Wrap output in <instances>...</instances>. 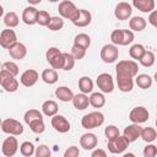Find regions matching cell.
Masks as SVG:
<instances>
[{"label":"cell","mask_w":157,"mask_h":157,"mask_svg":"<svg viewBox=\"0 0 157 157\" xmlns=\"http://www.w3.org/2000/svg\"><path fill=\"white\" fill-rule=\"evenodd\" d=\"M58 11H59L60 17L67 18V20H70L71 22H74V21L77 18V16H78L80 9H77L76 5H75L72 1H70V0H64V1L59 2Z\"/></svg>","instance_id":"1"},{"label":"cell","mask_w":157,"mask_h":157,"mask_svg":"<svg viewBox=\"0 0 157 157\" xmlns=\"http://www.w3.org/2000/svg\"><path fill=\"white\" fill-rule=\"evenodd\" d=\"M103 123H104V115H103V113H101V112H98V110L91 112V113L83 115L82 119H81V125H82V128H85V129H87V130L96 129V128L101 126Z\"/></svg>","instance_id":"2"},{"label":"cell","mask_w":157,"mask_h":157,"mask_svg":"<svg viewBox=\"0 0 157 157\" xmlns=\"http://www.w3.org/2000/svg\"><path fill=\"white\" fill-rule=\"evenodd\" d=\"M45 58H47V61L49 63V65L52 66V69H54V70L63 69L64 55H63V52H60L56 47H50L45 53Z\"/></svg>","instance_id":"3"},{"label":"cell","mask_w":157,"mask_h":157,"mask_svg":"<svg viewBox=\"0 0 157 157\" xmlns=\"http://www.w3.org/2000/svg\"><path fill=\"white\" fill-rule=\"evenodd\" d=\"M115 71L117 74L120 75H128L135 77L139 71V65L135 60H120L115 66Z\"/></svg>","instance_id":"4"},{"label":"cell","mask_w":157,"mask_h":157,"mask_svg":"<svg viewBox=\"0 0 157 157\" xmlns=\"http://www.w3.org/2000/svg\"><path fill=\"white\" fill-rule=\"evenodd\" d=\"M129 145H130V142H129L123 135H121V136L118 135V136H115V137L108 140L107 147H108V151H109L110 153L120 155V153H123V152L129 147Z\"/></svg>","instance_id":"5"},{"label":"cell","mask_w":157,"mask_h":157,"mask_svg":"<svg viewBox=\"0 0 157 157\" xmlns=\"http://www.w3.org/2000/svg\"><path fill=\"white\" fill-rule=\"evenodd\" d=\"M0 128L5 134L13 135V136H20L23 132V125L18 120L12 119V118H7L2 120Z\"/></svg>","instance_id":"6"},{"label":"cell","mask_w":157,"mask_h":157,"mask_svg":"<svg viewBox=\"0 0 157 157\" xmlns=\"http://www.w3.org/2000/svg\"><path fill=\"white\" fill-rule=\"evenodd\" d=\"M0 86L6 91V92H16L18 88V81L16 80L15 76H12L10 72L6 70H0Z\"/></svg>","instance_id":"7"},{"label":"cell","mask_w":157,"mask_h":157,"mask_svg":"<svg viewBox=\"0 0 157 157\" xmlns=\"http://www.w3.org/2000/svg\"><path fill=\"white\" fill-rule=\"evenodd\" d=\"M96 83L102 93H112L114 91V80L110 74L103 72L97 76Z\"/></svg>","instance_id":"8"},{"label":"cell","mask_w":157,"mask_h":157,"mask_svg":"<svg viewBox=\"0 0 157 157\" xmlns=\"http://www.w3.org/2000/svg\"><path fill=\"white\" fill-rule=\"evenodd\" d=\"M119 56V49L114 44H105L101 49V59L105 64H113Z\"/></svg>","instance_id":"9"},{"label":"cell","mask_w":157,"mask_h":157,"mask_svg":"<svg viewBox=\"0 0 157 157\" xmlns=\"http://www.w3.org/2000/svg\"><path fill=\"white\" fill-rule=\"evenodd\" d=\"M18 151V141L16 139V136L10 135L9 137H6L2 141L1 145V152L4 156L6 157H12L16 155V152Z\"/></svg>","instance_id":"10"},{"label":"cell","mask_w":157,"mask_h":157,"mask_svg":"<svg viewBox=\"0 0 157 157\" xmlns=\"http://www.w3.org/2000/svg\"><path fill=\"white\" fill-rule=\"evenodd\" d=\"M148 117H150V113L148 110L145 108V107H135L131 109V112L129 113V119L131 123H135V124H142L145 121L148 120Z\"/></svg>","instance_id":"11"},{"label":"cell","mask_w":157,"mask_h":157,"mask_svg":"<svg viewBox=\"0 0 157 157\" xmlns=\"http://www.w3.org/2000/svg\"><path fill=\"white\" fill-rule=\"evenodd\" d=\"M52 126L54 128V130L59 134H65L70 130L71 125H70V121L64 117V115H60V114H55L52 117Z\"/></svg>","instance_id":"12"},{"label":"cell","mask_w":157,"mask_h":157,"mask_svg":"<svg viewBox=\"0 0 157 157\" xmlns=\"http://www.w3.org/2000/svg\"><path fill=\"white\" fill-rule=\"evenodd\" d=\"M131 13H132V6L125 1L118 2L114 9V16L120 21L129 20L131 17Z\"/></svg>","instance_id":"13"},{"label":"cell","mask_w":157,"mask_h":157,"mask_svg":"<svg viewBox=\"0 0 157 157\" xmlns=\"http://www.w3.org/2000/svg\"><path fill=\"white\" fill-rule=\"evenodd\" d=\"M16 42H17V34L13 29L7 28V29L1 31V33H0V45L4 49H9Z\"/></svg>","instance_id":"14"},{"label":"cell","mask_w":157,"mask_h":157,"mask_svg":"<svg viewBox=\"0 0 157 157\" xmlns=\"http://www.w3.org/2000/svg\"><path fill=\"white\" fill-rule=\"evenodd\" d=\"M39 78V74L34 70V69H27L26 71H23L20 76V82L25 86V87H32L37 83Z\"/></svg>","instance_id":"15"},{"label":"cell","mask_w":157,"mask_h":157,"mask_svg":"<svg viewBox=\"0 0 157 157\" xmlns=\"http://www.w3.org/2000/svg\"><path fill=\"white\" fill-rule=\"evenodd\" d=\"M7 50H9L10 56L12 59H15V60H22L27 55V48H26V45L23 43L18 42V40L15 44H12Z\"/></svg>","instance_id":"16"},{"label":"cell","mask_w":157,"mask_h":157,"mask_svg":"<svg viewBox=\"0 0 157 157\" xmlns=\"http://www.w3.org/2000/svg\"><path fill=\"white\" fill-rule=\"evenodd\" d=\"M117 83H118V88L121 92H125V93L131 92L134 87V77L117 74Z\"/></svg>","instance_id":"17"},{"label":"cell","mask_w":157,"mask_h":157,"mask_svg":"<svg viewBox=\"0 0 157 157\" xmlns=\"http://www.w3.org/2000/svg\"><path fill=\"white\" fill-rule=\"evenodd\" d=\"M97 144H98V139L92 132H86V134H83L80 137V146L83 150H86V151H90V150L96 148Z\"/></svg>","instance_id":"18"},{"label":"cell","mask_w":157,"mask_h":157,"mask_svg":"<svg viewBox=\"0 0 157 157\" xmlns=\"http://www.w3.org/2000/svg\"><path fill=\"white\" fill-rule=\"evenodd\" d=\"M140 131H141V126H140L139 124L132 123V124L128 125V126L124 129V131H123V136L131 144V142L136 141V140L140 137Z\"/></svg>","instance_id":"19"},{"label":"cell","mask_w":157,"mask_h":157,"mask_svg":"<svg viewBox=\"0 0 157 157\" xmlns=\"http://www.w3.org/2000/svg\"><path fill=\"white\" fill-rule=\"evenodd\" d=\"M37 13L38 10L34 6H27L22 12V21L27 26H32L37 23Z\"/></svg>","instance_id":"20"},{"label":"cell","mask_w":157,"mask_h":157,"mask_svg":"<svg viewBox=\"0 0 157 157\" xmlns=\"http://www.w3.org/2000/svg\"><path fill=\"white\" fill-rule=\"evenodd\" d=\"M72 105L77 109V110H85L86 108H88L90 105V99H88V96L86 93H77V94H74L72 99Z\"/></svg>","instance_id":"21"},{"label":"cell","mask_w":157,"mask_h":157,"mask_svg":"<svg viewBox=\"0 0 157 157\" xmlns=\"http://www.w3.org/2000/svg\"><path fill=\"white\" fill-rule=\"evenodd\" d=\"M91 21H92V15H91V12H90L88 10L80 9L78 16H77V18H76L72 23H74L76 27H86V26H88V25L91 23Z\"/></svg>","instance_id":"22"},{"label":"cell","mask_w":157,"mask_h":157,"mask_svg":"<svg viewBox=\"0 0 157 157\" xmlns=\"http://www.w3.org/2000/svg\"><path fill=\"white\" fill-rule=\"evenodd\" d=\"M132 6L137 10H140L141 12L148 13L152 10H155V0H132Z\"/></svg>","instance_id":"23"},{"label":"cell","mask_w":157,"mask_h":157,"mask_svg":"<svg viewBox=\"0 0 157 157\" xmlns=\"http://www.w3.org/2000/svg\"><path fill=\"white\" fill-rule=\"evenodd\" d=\"M146 20L141 16H134L131 18H129V27L130 31H135V32H141L146 28Z\"/></svg>","instance_id":"24"},{"label":"cell","mask_w":157,"mask_h":157,"mask_svg":"<svg viewBox=\"0 0 157 157\" xmlns=\"http://www.w3.org/2000/svg\"><path fill=\"white\" fill-rule=\"evenodd\" d=\"M55 97L61 102H71L74 97V92L66 86H60L55 90Z\"/></svg>","instance_id":"25"},{"label":"cell","mask_w":157,"mask_h":157,"mask_svg":"<svg viewBox=\"0 0 157 157\" xmlns=\"http://www.w3.org/2000/svg\"><path fill=\"white\" fill-rule=\"evenodd\" d=\"M58 103L53 99H48V101H44L43 104H42V113L47 117H53L58 113Z\"/></svg>","instance_id":"26"},{"label":"cell","mask_w":157,"mask_h":157,"mask_svg":"<svg viewBox=\"0 0 157 157\" xmlns=\"http://www.w3.org/2000/svg\"><path fill=\"white\" fill-rule=\"evenodd\" d=\"M40 78L43 80V82H45L48 85H54L59 80V76H58L56 70H54V69H45V70L42 71Z\"/></svg>","instance_id":"27"},{"label":"cell","mask_w":157,"mask_h":157,"mask_svg":"<svg viewBox=\"0 0 157 157\" xmlns=\"http://www.w3.org/2000/svg\"><path fill=\"white\" fill-rule=\"evenodd\" d=\"M88 99H90V104L93 108H102L105 104V97L102 92H91Z\"/></svg>","instance_id":"28"},{"label":"cell","mask_w":157,"mask_h":157,"mask_svg":"<svg viewBox=\"0 0 157 157\" xmlns=\"http://www.w3.org/2000/svg\"><path fill=\"white\" fill-rule=\"evenodd\" d=\"M140 137L145 141V142H153L157 137V132L155 130V128H151V126H146V128H141V131H140Z\"/></svg>","instance_id":"29"},{"label":"cell","mask_w":157,"mask_h":157,"mask_svg":"<svg viewBox=\"0 0 157 157\" xmlns=\"http://www.w3.org/2000/svg\"><path fill=\"white\" fill-rule=\"evenodd\" d=\"M74 45L81 47V48L87 50L90 48V45H91V37L88 34H86V33H78L74 38Z\"/></svg>","instance_id":"30"},{"label":"cell","mask_w":157,"mask_h":157,"mask_svg":"<svg viewBox=\"0 0 157 157\" xmlns=\"http://www.w3.org/2000/svg\"><path fill=\"white\" fill-rule=\"evenodd\" d=\"M78 90L86 94L91 93L93 91V81L88 76H82L78 80Z\"/></svg>","instance_id":"31"},{"label":"cell","mask_w":157,"mask_h":157,"mask_svg":"<svg viewBox=\"0 0 157 157\" xmlns=\"http://www.w3.org/2000/svg\"><path fill=\"white\" fill-rule=\"evenodd\" d=\"M136 85L142 88V90H147L152 86V77L147 74H140V75H136V80H135Z\"/></svg>","instance_id":"32"},{"label":"cell","mask_w":157,"mask_h":157,"mask_svg":"<svg viewBox=\"0 0 157 157\" xmlns=\"http://www.w3.org/2000/svg\"><path fill=\"white\" fill-rule=\"evenodd\" d=\"M18 22H20V18H18V15L13 11H10L4 15V23L9 27V28H15L18 26Z\"/></svg>","instance_id":"33"},{"label":"cell","mask_w":157,"mask_h":157,"mask_svg":"<svg viewBox=\"0 0 157 157\" xmlns=\"http://www.w3.org/2000/svg\"><path fill=\"white\" fill-rule=\"evenodd\" d=\"M146 52V49H145V47L142 45V44H134V45H131V48L129 49V55H130V58L131 59H134V60H139L142 55H144V53Z\"/></svg>","instance_id":"34"},{"label":"cell","mask_w":157,"mask_h":157,"mask_svg":"<svg viewBox=\"0 0 157 157\" xmlns=\"http://www.w3.org/2000/svg\"><path fill=\"white\" fill-rule=\"evenodd\" d=\"M155 54H153V52H151V50H146L145 53H144V55L139 59V61H140V64L142 65V66H145V67H151L153 64H155Z\"/></svg>","instance_id":"35"},{"label":"cell","mask_w":157,"mask_h":157,"mask_svg":"<svg viewBox=\"0 0 157 157\" xmlns=\"http://www.w3.org/2000/svg\"><path fill=\"white\" fill-rule=\"evenodd\" d=\"M50 31H60L63 27H64V18L60 17V16H52L50 17V21L47 26Z\"/></svg>","instance_id":"36"},{"label":"cell","mask_w":157,"mask_h":157,"mask_svg":"<svg viewBox=\"0 0 157 157\" xmlns=\"http://www.w3.org/2000/svg\"><path fill=\"white\" fill-rule=\"evenodd\" d=\"M25 123L28 125L29 123H32L33 120H37V119H43V113L39 112L38 109H29L25 113Z\"/></svg>","instance_id":"37"},{"label":"cell","mask_w":157,"mask_h":157,"mask_svg":"<svg viewBox=\"0 0 157 157\" xmlns=\"http://www.w3.org/2000/svg\"><path fill=\"white\" fill-rule=\"evenodd\" d=\"M34 150H36V147H34L33 144L29 142V141H25V142H22V144L20 145V153H21L22 156H25V157H31V156H33V155H34Z\"/></svg>","instance_id":"38"},{"label":"cell","mask_w":157,"mask_h":157,"mask_svg":"<svg viewBox=\"0 0 157 157\" xmlns=\"http://www.w3.org/2000/svg\"><path fill=\"white\" fill-rule=\"evenodd\" d=\"M63 55H64V65H63V70H64V71H70V70H72L74 66H75V61H76V60L74 59V56L71 55V53L64 52Z\"/></svg>","instance_id":"39"},{"label":"cell","mask_w":157,"mask_h":157,"mask_svg":"<svg viewBox=\"0 0 157 157\" xmlns=\"http://www.w3.org/2000/svg\"><path fill=\"white\" fill-rule=\"evenodd\" d=\"M50 15L48 11H44V10H38V13H37V23L42 27H47L49 21H50Z\"/></svg>","instance_id":"40"},{"label":"cell","mask_w":157,"mask_h":157,"mask_svg":"<svg viewBox=\"0 0 157 157\" xmlns=\"http://www.w3.org/2000/svg\"><path fill=\"white\" fill-rule=\"evenodd\" d=\"M28 126H29V129H31L34 134H42V132H44V130H45V124H44L43 119L33 120L32 123L28 124Z\"/></svg>","instance_id":"41"},{"label":"cell","mask_w":157,"mask_h":157,"mask_svg":"<svg viewBox=\"0 0 157 157\" xmlns=\"http://www.w3.org/2000/svg\"><path fill=\"white\" fill-rule=\"evenodd\" d=\"M1 69L2 70H6L7 72H10L12 76H17L20 70H18V65L15 63V61H5L4 64H1Z\"/></svg>","instance_id":"42"},{"label":"cell","mask_w":157,"mask_h":157,"mask_svg":"<svg viewBox=\"0 0 157 157\" xmlns=\"http://www.w3.org/2000/svg\"><path fill=\"white\" fill-rule=\"evenodd\" d=\"M110 40H112V44H114V45H121L123 29H114L110 33Z\"/></svg>","instance_id":"43"},{"label":"cell","mask_w":157,"mask_h":157,"mask_svg":"<svg viewBox=\"0 0 157 157\" xmlns=\"http://www.w3.org/2000/svg\"><path fill=\"white\" fill-rule=\"evenodd\" d=\"M70 53H71V55L74 56L75 60H81V59H83L85 55H86V49H83V48H81V47H77V45H72Z\"/></svg>","instance_id":"44"},{"label":"cell","mask_w":157,"mask_h":157,"mask_svg":"<svg viewBox=\"0 0 157 157\" xmlns=\"http://www.w3.org/2000/svg\"><path fill=\"white\" fill-rule=\"evenodd\" d=\"M104 135H105V137H107L108 140H110V139H113V137L120 135V131H119L118 126H115V125H108V126L104 129Z\"/></svg>","instance_id":"45"},{"label":"cell","mask_w":157,"mask_h":157,"mask_svg":"<svg viewBox=\"0 0 157 157\" xmlns=\"http://www.w3.org/2000/svg\"><path fill=\"white\" fill-rule=\"evenodd\" d=\"M50 150L47 145H39L38 147H36L34 150V155L37 157H49L50 156Z\"/></svg>","instance_id":"46"},{"label":"cell","mask_w":157,"mask_h":157,"mask_svg":"<svg viewBox=\"0 0 157 157\" xmlns=\"http://www.w3.org/2000/svg\"><path fill=\"white\" fill-rule=\"evenodd\" d=\"M134 40V32L130 29H123V40L121 45H129Z\"/></svg>","instance_id":"47"},{"label":"cell","mask_w":157,"mask_h":157,"mask_svg":"<svg viewBox=\"0 0 157 157\" xmlns=\"http://www.w3.org/2000/svg\"><path fill=\"white\" fill-rule=\"evenodd\" d=\"M157 155V147L148 142V145L144 148V157H155Z\"/></svg>","instance_id":"48"},{"label":"cell","mask_w":157,"mask_h":157,"mask_svg":"<svg viewBox=\"0 0 157 157\" xmlns=\"http://www.w3.org/2000/svg\"><path fill=\"white\" fill-rule=\"evenodd\" d=\"M78 155H80V150L77 146H70L64 152V157H77Z\"/></svg>","instance_id":"49"},{"label":"cell","mask_w":157,"mask_h":157,"mask_svg":"<svg viewBox=\"0 0 157 157\" xmlns=\"http://www.w3.org/2000/svg\"><path fill=\"white\" fill-rule=\"evenodd\" d=\"M150 16H148V22L153 26V27H157V12L155 10H152L151 12H148Z\"/></svg>","instance_id":"50"},{"label":"cell","mask_w":157,"mask_h":157,"mask_svg":"<svg viewBox=\"0 0 157 157\" xmlns=\"http://www.w3.org/2000/svg\"><path fill=\"white\" fill-rule=\"evenodd\" d=\"M91 156L92 157H105L107 156V152L104 150H102V148H96V150L93 148Z\"/></svg>","instance_id":"51"},{"label":"cell","mask_w":157,"mask_h":157,"mask_svg":"<svg viewBox=\"0 0 157 157\" xmlns=\"http://www.w3.org/2000/svg\"><path fill=\"white\" fill-rule=\"evenodd\" d=\"M27 1H28V4H29V5H32V6H36V5L40 4V1H42V0H27Z\"/></svg>","instance_id":"52"},{"label":"cell","mask_w":157,"mask_h":157,"mask_svg":"<svg viewBox=\"0 0 157 157\" xmlns=\"http://www.w3.org/2000/svg\"><path fill=\"white\" fill-rule=\"evenodd\" d=\"M4 16V7L0 5V17H2Z\"/></svg>","instance_id":"53"},{"label":"cell","mask_w":157,"mask_h":157,"mask_svg":"<svg viewBox=\"0 0 157 157\" xmlns=\"http://www.w3.org/2000/svg\"><path fill=\"white\" fill-rule=\"evenodd\" d=\"M48 1H50V2H56V1H59V0H48Z\"/></svg>","instance_id":"54"},{"label":"cell","mask_w":157,"mask_h":157,"mask_svg":"<svg viewBox=\"0 0 157 157\" xmlns=\"http://www.w3.org/2000/svg\"><path fill=\"white\" fill-rule=\"evenodd\" d=\"M1 121H2V120H1V118H0V126H1Z\"/></svg>","instance_id":"55"},{"label":"cell","mask_w":157,"mask_h":157,"mask_svg":"<svg viewBox=\"0 0 157 157\" xmlns=\"http://www.w3.org/2000/svg\"><path fill=\"white\" fill-rule=\"evenodd\" d=\"M0 66H1V63H0Z\"/></svg>","instance_id":"56"}]
</instances>
